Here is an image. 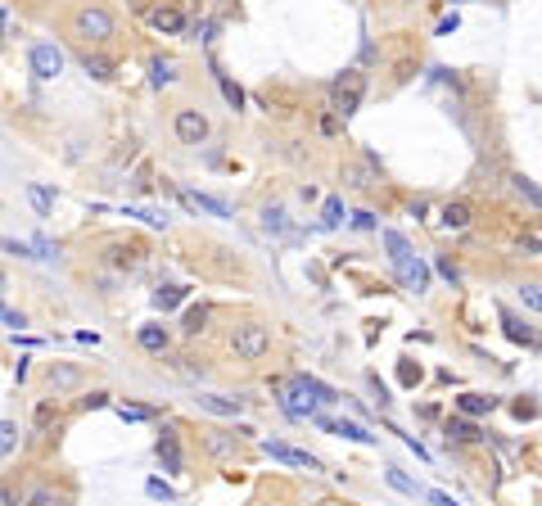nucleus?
<instances>
[{"mask_svg": "<svg viewBox=\"0 0 542 506\" xmlns=\"http://www.w3.org/2000/svg\"><path fill=\"white\" fill-rule=\"evenodd\" d=\"M72 32H77L82 41H109V36H114V14H109L104 5H82L77 14H72Z\"/></svg>", "mask_w": 542, "mask_h": 506, "instance_id": "obj_1", "label": "nucleus"}, {"mask_svg": "<svg viewBox=\"0 0 542 506\" xmlns=\"http://www.w3.org/2000/svg\"><path fill=\"white\" fill-rule=\"evenodd\" d=\"M231 343H236V353L244 357V362H258V357H267L271 335H267V326H253V321H244V326H236Z\"/></svg>", "mask_w": 542, "mask_h": 506, "instance_id": "obj_2", "label": "nucleus"}, {"mask_svg": "<svg viewBox=\"0 0 542 506\" xmlns=\"http://www.w3.org/2000/svg\"><path fill=\"white\" fill-rule=\"evenodd\" d=\"M362 91H366L362 72H343L339 86H335V95H330V109H335L339 118H353V114H357V104H362Z\"/></svg>", "mask_w": 542, "mask_h": 506, "instance_id": "obj_3", "label": "nucleus"}, {"mask_svg": "<svg viewBox=\"0 0 542 506\" xmlns=\"http://www.w3.org/2000/svg\"><path fill=\"white\" fill-rule=\"evenodd\" d=\"M32 72H36L41 82H55L59 72H64V55H59V45L36 41V45H32Z\"/></svg>", "mask_w": 542, "mask_h": 506, "instance_id": "obj_4", "label": "nucleus"}, {"mask_svg": "<svg viewBox=\"0 0 542 506\" xmlns=\"http://www.w3.org/2000/svg\"><path fill=\"white\" fill-rule=\"evenodd\" d=\"M177 136L186 145H204L208 141V118L194 114V109H181V114H177Z\"/></svg>", "mask_w": 542, "mask_h": 506, "instance_id": "obj_5", "label": "nucleus"}, {"mask_svg": "<svg viewBox=\"0 0 542 506\" xmlns=\"http://www.w3.org/2000/svg\"><path fill=\"white\" fill-rule=\"evenodd\" d=\"M393 267H398V280H402L406 290H416V294H421V290L429 285V271H425V263H421V258H416V253L398 258V263H393Z\"/></svg>", "mask_w": 542, "mask_h": 506, "instance_id": "obj_6", "label": "nucleus"}, {"mask_svg": "<svg viewBox=\"0 0 542 506\" xmlns=\"http://www.w3.org/2000/svg\"><path fill=\"white\" fill-rule=\"evenodd\" d=\"M262 452L267 456H276V461H285V466H307V471H316V461L307 452L299 448H289V443H280V439H262Z\"/></svg>", "mask_w": 542, "mask_h": 506, "instance_id": "obj_7", "label": "nucleus"}, {"mask_svg": "<svg viewBox=\"0 0 542 506\" xmlns=\"http://www.w3.org/2000/svg\"><path fill=\"white\" fill-rule=\"evenodd\" d=\"M330 434H343V439H353V443H375V434H366L362 425H353V421H326V416H316Z\"/></svg>", "mask_w": 542, "mask_h": 506, "instance_id": "obj_8", "label": "nucleus"}, {"mask_svg": "<svg viewBox=\"0 0 542 506\" xmlns=\"http://www.w3.org/2000/svg\"><path fill=\"white\" fill-rule=\"evenodd\" d=\"M294 385H299V389H303V393H307L312 402H339V393L330 389V385H321V380H312V375H299Z\"/></svg>", "mask_w": 542, "mask_h": 506, "instance_id": "obj_9", "label": "nucleus"}, {"mask_svg": "<svg viewBox=\"0 0 542 506\" xmlns=\"http://www.w3.org/2000/svg\"><path fill=\"white\" fill-rule=\"evenodd\" d=\"M158 461L167 466V471H181V448H177V434L163 429V439H158Z\"/></svg>", "mask_w": 542, "mask_h": 506, "instance_id": "obj_10", "label": "nucleus"}, {"mask_svg": "<svg viewBox=\"0 0 542 506\" xmlns=\"http://www.w3.org/2000/svg\"><path fill=\"white\" fill-rule=\"evenodd\" d=\"M150 23L158 32H186V18H181V9H154Z\"/></svg>", "mask_w": 542, "mask_h": 506, "instance_id": "obj_11", "label": "nucleus"}, {"mask_svg": "<svg viewBox=\"0 0 542 506\" xmlns=\"http://www.w3.org/2000/svg\"><path fill=\"white\" fill-rule=\"evenodd\" d=\"M186 199H190L194 208H204V213H213V217H231V208L221 204V199H213V194H199V190H190Z\"/></svg>", "mask_w": 542, "mask_h": 506, "instance_id": "obj_12", "label": "nucleus"}, {"mask_svg": "<svg viewBox=\"0 0 542 506\" xmlns=\"http://www.w3.org/2000/svg\"><path fill=\"white\" fill-rule=\"evenodd\" d=\"M443 226H448V231L470 226V208H465V204H448V208H443Z\"/></svg>", "mask_w": 542, "mask_h": 506, "instance_id": "obj_13", "label": "nucleus"}, {"mask_svg": "<svg viewBox=\"0 0 542 506\" xmlns=\"http://www.w3.org/2000/svg\"><path fill=\"white\" fill-rule=\"evenodd\" d=\"M140 348L163 353V348H167V330H163V326H145V330H140Z\"/></svg>", "mask_w": 542, "mask_h": 506, "instance_id": "obj_14", "label": "nucleus"}, {"mask_svg": "<svg viewBox=\"0 0 542 506\" xmlns=\"http://www.w3.org/2000/svg\"><path fill=\"white\" fill-rule=\"evenodd\" d=\"M479 429L470 421H448V443H475Z\"/></svg>", "mask_w": 542, "mask_h": 506, "instance_id": "obj_15", "label": "nucleus"}, {"mask_svg": "<svg viewBox=\"0 0 542 506\" xmlns=\"http://www.w3.org/2000/svg\"><path fill=\"white\" fill-rule=\"evenodd\" d=\"M77 380H82L77 366H50V385L55 389H68V385H77Z\"/></svg>", "mask_w": 542, "mask_h": 506, "instance_id": "obj_16", "label": "nucleus"}, {"mask_svg": "<svg viewBox=\"0 0 542 506\" xmlns=\"http://www.w3.org/2000/svg\"><path fill=\"white\" fill-rule=\"evenodd\" d=\"M461 412H465V416H484V412H492V398H484V393H465V398H461Z\"/></svg>", "mask_w": 542, "mask_h": 506, "instance_id": "obj_17", "label": "nucleus"}, {"mask_svg": "<svg viewBox=\"0 0 542 506\" xmlns=\"http://www.w3.org/2000/svg\"><path fill=\"white\" fill-rule=\"evenodd\" d=\"M199 407H208V412H217V416H236V412H240V402H231V398H213V393H208V398H199Z\"/></svg>", "mask_w": 542, "mask_h": 506, "instance_id": "obj_18", "label": "nucleus"}, {"mask_svg": "<svg viewBox=\"0 0 542 506\" xmlns=\"http://www.w3.org/2000/svg\"><path fill=\"white\" fill-rule=\"evenodd\" d=\"M154 86H167V82H177V64L172 59H154Z\"/></svg>", "mask_w": 542, "mask_h": 506, "instance_id": "obj_19", "label": "nucleus"}, {"mask_svg": "<svg viewBox=\"0 0 542 506\" xmlns=\"http://www.w3.org/2000/svg\"><path fill=\"white\" fill-rule=\"evenodd\" d=\"M181 299H186V290H181V285H167V290H158V294H154V303H158V307H177Z\"/></svg>", "mask_w": 542, "mask_h": 506, "instance_id": "obj_20", "label": "nucleus"}, {"mask_svg": "<svg viewBox=\"0 0 542 506\" xmlns=\"http://www.w3.org/2000/svg\"><path fill=\"white\" fill-rule=\"evenodd\" d=\"M114 263H118V267H140V249H136V244H127V249H122V244H118V249H114Z\"/></svg>", "mask_w": 542, "mask_h": 506, "instance_id": "obj_21", "label": "nucleus"}, {"mask_svg": "<svg viewBox=\"0 0 542 506\" xmlns=\"http://www.w3.org/2000/svg\"><path fill=\"white\" fill-rule=\"evenodd\" d=\"M14 443H18V429L9 425V421H0V456H9V452H14Z\"/></svg>", "mask_w": 542, "mask_h": 506, "instance_id": "obj_22", "label": "nucleus"}, {"mask_svg": "<svg viewBox=\"0 0 542 506\" xmlns=\"http://www.w3.org/2000/svg\"><path fill=\"white\" fill-rule=\"evenodd\" d=\"M208 452H213V456H231V452H236V439H221V434H208Z\"/></svg>", "mask_w": 542, "mask_h": 506, "instance_id": "obj_23", "label": "nucleus"}, {"mask_svg": "<svg viewBox=\"0 0 542 506\" xmlns=\"http://www.w3.org/2000/svg\"><path fill=\"white\" fill-rule=\"evenodd\" d=\"M217 82H221V95L231 100V109H240V104H244V91H240V86L231 82V77H217Z\"/></svg>", "mask_w": 542, "mask_h": 506, "instance_id": "obj_24", "label": "nucleus"}, {"mask_svg": "<svg viewBox=\"0 0 542 506\" xmlns=\"http://www.w3.org/2000/svg\"><path fill=\"white\" fill-rule=\"evenodd\" d=\"M321 217H326V226H339V221H343V204H339V199H326Z\"/></svg>", "mask_w": 542, "mask_h": 506, "instance_id": "obj_25", "label": "nucleus"}, {"mask_svg": "<svg viewBox=\"0 0 542 506\" xmlns=\"http://www.w3.org/2000/svg\"><path fill=\"white\" fill-rule=\"evenodd\" d=\"M262 226L280 236V231H285V213H280V208H267V213H262Z\"/></svg>", "mask_w": 542, "mask_h": 506, "instance_id": "obj_26", "label": "nucleus"}, {"mask_svg": "<svg viewBox=\"0 0 542 506\" xmlns=\"http://www.w3.org/2000/svg\"><path fill=\"white\" fill-rule=\"evenodd\" d=\"M416 493H421V497H425L429 506H457V502L448 497V493H438V488H416Z\"/></svg>", "mask_w": 542, "mask_h": 506, "instance_id": "obj_27", "label": "nucleus"}, {"mask_svg": "<svg viewBox=\"0 0 542 506\" xmlns=\"http://www.w3.org/2000/svg\"><path fill=\"white\" fill-rule=\"evenodd\" d=\"M28 199L36 204V213H41V217H45V213H50V194H45L41 186H32V190H28Z\"/></svg>", "mask_w": 542, "mask_h": 506, "instance_id": "obj_28", "label": "nucleus"}, {"mask_svg": "<svg viewBox=\"0 0 542 506\" xmlns=\"http://www.w3.org/2000/svg\"><path fill=\"white\" fill-rule=\"evenodd\" d=\"M515 190H520V194H524L529 204H538V186H533V181H529V177H515Z\"/></svg>", "mask_w": 542, "mask_h": 506, "instance_id": "obj_29", "label": "nucleus"}, {"mask_svg": "<svg viewBox=\"0 0 542 506\" xmlns=\"http://www.w3.org/2000/svg\"><path fill=\"white\" fill-rule=\"evenodd\" d=\"M150 407H122V421H150Z\"/></svg>", "mask_w": 542, "mask_h": 506, "instance_id": "obj_30", "label": "nucleus"}, {"mask_svg": "<svg viewBox=\"0 0 542 506\" xmlns=\"http://www.w3.org/2000/svg\"><path fill=\"white\" fill-rule=\"evenodd\" d=\"M204 317H208L204 307H194V312L186 317V330H190V335H199V330H204Z\"/></svg>", "mask_w": 542, "mask_h": 506, "instance_id": "obj_31", "label": "nucleus"}, {"mask_svg": "<svg viewBox=\"0 0 542 506\" xmlns=\"http://www.w3.org/2000/svg\"><path fill=\"white\" fill-rule=\"evenodd\" d=\"M389 484H393V488H402V493H416V484H411V479H406L402 471H389Z\"/></svg>", "mask_w": 542, "mask_h": 506, "instance_id": "obj_32", "label": "nucleus"}, {"mask_svg": "<svg viewBox=\"0 0 542 506\" xmlns=\"http://www.w3.org/2000/svg\"><path fill=\"white\" fill-rule=\"evenodd\" d=\"M82 64H86V72H95V77H109V64H104V59H91V55H86Z\"/></svg>", "mask_w": 542, "mask_h": 506, "instance_id": "obj_33", "label": "nucleus"}, {"mask_svg": "<svg viewBox=\"0 0 542 506\" xmlns=\"http://www.w3.org/2000/svg\"><path fill=\"white\" fill-rule=\"evenodd\" d=\"M398 380H402V385H416V380H421V366L402 362V371H398Z\"/></svg>", "mask_w": 542, "mask_h": 506, "instance_id": "obj_34", "label": "nucleus"}, {"mask_svg": "<svg viewBox=\"0 0 542 506\" xmlns=\"http://www.w3.org/2000/svg\"><path fill=\"white\" fill-rule=\"evenodd\" d=\"M150 493H154V497H163V502H172V488L163 484V479H150Z\"/></svg>", "mask_w": 542, "mask_h": 506, "instance_id": "obj_35", "label": "nucleus"}, {"mask_svg": "<svg viewBox=\"0 0 542 506\" xmlns=\"http://www.w3.org/2000/svg\"><path fill=\"white\" fill-rule=\"evenodd\" d=\"M438 271H443V276H448V280H452V285H457V280H461V271H457V267H452V263H448V258H438Z\"/></svg>", "mask_w": 542, "mask_h": 506, "instance_id": "obj_36", "label": "nucleus"}, {"mask_svg": "<svg viewBox=\"0 0 542 506\" xmlns=\"http://www.w3.org/2000/svg\"><path fill=\"white\" fill-rule=\"evenodd\" d=\"M353 226H362V231H371V226H375V217H371V213H353Z\"/></svg>", "mask_w": 542, "mask_h": 506, "instance_id": "obj_37", "label": "nucleus"}, {"mask_svg": "<svg viewBox=\"0 0 542 506\" xmlns=\"http://www.w3.org/2000/svg\"><path fill=\"white\" fill-rule=\"evenodd\" d=\"M104 402H109V393H91V398H82L86 412H91V407H104Z\"/></svg>", "mask_w": 542, "mask_h": 506, "instance_id": "obj_38", "label": "nucleus"}, {"mask_svg": "<svg viewBox=\"0 0 542 506\" xmlns=\"http://www.w3.org/2000/svg\"><path fill=\"white\" fill-rule=\"evenodd\" d=\"M520 294H524V303H529V307H533V312H538V285H524Z\"/></svg>", "mask_w": 542, "mask_h": 506, "instance_id": "obj_39", "label": "nucleus"}, {"mask_svg": "<svg viewBox=\"0 0 542 506\" xmlns=\"http://www.w3.org/2000/svg\"><path fill=\"white\" fill-rule=\"evenodd\" d=\"M0 317H5V321H9V326H23V317H18V312H9V307H5V303H0Z\"/></svg>", "mask_w": 542, "mask_h": 506, "instance_id": "obj_40", "label": "nucleus"}]
</instances>
